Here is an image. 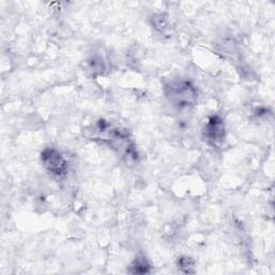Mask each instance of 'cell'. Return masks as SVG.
Wrapping results in <instances>:
<instances>
[{"label": "cell", "instance_id": "obj_4", "mask_svg": "<svg viewBox=\"0 0 275 275\" xmlns=\"http://www.w3.org/2000/svg\"><path fill=\"white\" fill-rule=\"evenodd\" d=\"M150 271L151 266L148 259H146L144 256H138V257L131 262L129 268H128V272L133 274H145L150 273Z\"/></svg>", "mask_w": 275, "mask_h": 275}, {"label": "cell", "instance_id": "obj_5", "mask_svg": "<svg viewBox=\"0 0 275 275\" xmlns=\"http://www.w3.org/2000/svg\"><path fill=\"white\" fill-rule=\"evenodd\" d=\"M177 266L178 269L183 272V273H195V261L191 259L190 257H187V256H183V257H180L177 261Z\"/></svg>", "mask_w": 275, "mask_h": 275}, {"label": "cell", "instance_id": "obj_6", "mask_svg": "<svg viewBox=\"0 0 275 275\" xmlns=\"http://www.w3.org/2000/svg\"><path fill=\"white\" fill-rule=\"evenodd\" d=\"M152 24L158 31H162V33H164V31L169 28V21L164 14H157L153 16Z\"/></svg>", "mask_w": 275, "mask_h": 275}, {"label": "cell", "instance_id": "obj_7", "mask_svg": "<svg viewBox=\"0 0 275 275\" xmlns=\"http://www.w3.org/2000/svg\"><path fill=\"white\" fill-rule=\"evenodd\" d=\"M89 60H91L88 62L89 70H91L92 72L97 74L102 71V69H104V63H102L101 59H98V58H96V57H94V58L89 59Z\"/></svg>", "mask_w": 275, "mask_h": 275}, {"label": "cell", "instance_id": "obj_1", "mask_svg": "<svg viewBox=\"0 0 275 275\" xmlns=\"http://www.w3.org/2000/svg\"><path fill=\"white\" fill-rule=\"evenodd\" d=\"M165 97L175 108L185 110L194 107L198 93L193 83L184 79H174L165 85Z\"/></svg>", "mask_w": 275, "mask_h": 275}, {"label": "cell", "instance_id": "obj_2", "mask_svg": "<svg viewBox=\"0 0 275 275\" xmlns=\"http://www.w3.org/2000/svg\"><path fill=\"white\" fill-rule=\"evenodd\" d=\"M41 162L46 170L55 176L65 175L68 170L67 161L55 149L48 148L44 150L41 154Z\"/></svg>", "mask_w": 275, "mask_h": 275}, {"label": "cell", "instance_id": "obj_3", "mask_svg": "<svg viewBox=\"0 0 275 275\" xmlns=\"http://www.w3.org/2000/svg\"><path fill=\"white\" fill-rule=\"evenodd\" d=\"M226 136L225 123L219 115L209 117L206 126L203 128V137L210 144L216 145L221 143Z\"/></svg>", "mask_w": 275, "mask_h": 275}]
</instances>
